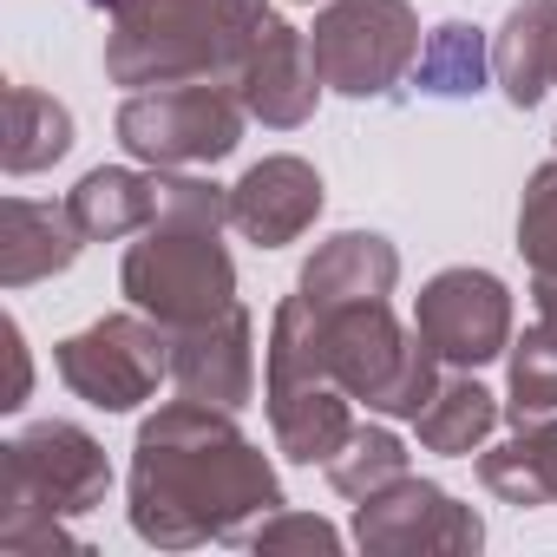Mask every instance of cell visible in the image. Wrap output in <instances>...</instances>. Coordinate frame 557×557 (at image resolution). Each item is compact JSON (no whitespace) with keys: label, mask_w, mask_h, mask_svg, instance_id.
Here are the masks:
<instances>
[{"label":"cell","mask_w":557,"mask_h":557,"mask_svg":"<svg viewBox=\"0 0 557 557\" xmlns=\"http://www.w3.org/2000/svg\"><path fill=\"white\" fill-rule=\"evenodd\" d=\"M125 511L132 531L158 550L249 544L269 511H283V479L230 407L184 394L138 426Z\"/></svg>","instance_id":"cell-1"},{"label":"cell","mask_w":557,"mask_h":557,"mask_svg":"<svg viewBox=\"0 0 557 557\" xmlns=\"http://www.w3.org/2000/svg\"><path fill=\"white\" fill-rule=\"evenodd\" d=\"M440 368L446 361L420 342V329H400L387 302L315 309L309 296H283V309L269 322V348H262V394L335 381L368 413L413 420L446 381Z\"/></svg>","instance_id":"cell-2"},{"label":"cell","mask_w":557,"mask_h":557,"mask_svg":"<svg viewBox=\"0 0 557 557\" xmlns=\"http://www.w3.org/2000/svg\"><path fill=\"white\" fill-rule=\"evenodd\" d=\"M223 223H230V184L164 171L158 223L138 230V243L119 262L125 302L164 322L171 335L223 315L236 302V262L223 249Z\"/></svg>","instance_id":"cell-3"},{"label":"cell","mask_w":557,"mask_h":557,"mask_svg":"<svg viewBox=\"0 0 557 557\" xmlns=\"http://www.w3.org/2000/svg\"><path fill=\"white\" fill-rule=\"evenodd\" d=\"M106 14V79L132 92L190 79L236 86L243 60L275 27L269 0H112Z\"/></svg>","instance_id":"cell-4"},{"label":"cell","mask_w":557,"mask_h":557,"mask_svg":"<svg viewBox=\"0 0 557 557\" xmlns=\"http://www.w3.org/2000/svg\"><path fill=\"white\" fill-rule=\"evenodd\" d=\"M112 492L106 446L73 420H34L0 446V550L8 557H53L79 550L66 518L99 511Z\"/></svg>","instance_id":"cell-5"},{"label":"cell","mask_w":557,"mask_h":557,"mask_svg":"<svg viewBox=\"0 0 557 557\" xmlns=\"http://www.w3.org/2000/svg\"><path fill=\"white\" fill-rule=\"evenodd\" d=\"M243 99L223 79H190V86H145L119 106L112 132L138 164L158 171H197L223 164L243 145Z\"/></svg>","instance_id":"cell-6"},{"label":"cell","mask_w":557,"mask_h":557,"mask_svg":"<svg viewBox=\"0 0 557 557\" xmlns=\"http://www.w3.org/2000/svg\"><path fill=\"white\" fill-rule=\"evenodd\" d=\"M315 73L342 99H387L420 60V14L407 0H329L309 27Z\"/></svg>","instance_id":"cell-7"},{"label":"cell","mask_w":557,"mask_h":557,"mask_svg":"<svg viewBox=\"0 0 557 557\" xmlns=\"http://www.w3.org/2000/svg\"><path fill=\"white\" fill-rule=\"evenodd\" d=\"M53 368H60V381L86 407L132 413V407H145L171 381V329L151 322L145 309L99 315L92 329H79V335H66L53 348Z\"/></svg>","instance_id":"cell-8"},{"label":"cell","mask_w":557,"mask_h":557,"mask_svg":"<svg viewBox=\"0 0 557 557\" xmlns=\"http://www.w3.org/2000/svg\"><path fill=\"white\" fill-rule=\"evenodd\" d=\"M413 329L446 368L479 374L511 348V289L492 269H472V262L440 269L413 302Z\"/></svg>","instance_id":"cell-9"},{"label":"cell","mask_w":557,"mask_h":557,"mask_svg":"<svg viewBox=\"0 0 557 557\" xmlns=\"http://www.w3.org/2000/svg\"><path fill=\"white\" fill-rule=\"evenodd\" d=\"M355 544H361L368 557H420V550H453V557H466V550L485 544V524H479V511L459 505L446 485L407 472V479H394V485H381L374 498L355 505Z\"/></svg>","instance_id":"cell-10"},{"label":"cell","mask_w":557,"mask_h":557,"mask_svg":"<svg viewBox=\"0 0 557 557\" xmlns=\"http://www.w3.org/2000/svg\"><path fill=\"white\" fill-rule=\"evenodd\" d=\"M322 203H329L322 171L296 151H275L230 184V230L256 249H283L322 216Z\"/></svg>","instance_id":"cell-11"},{"label":"cell","mask_w":557,"mask_h":557,"mask_svg":"<svg viewBox=\"0 0 557 557\" xmlns=\"http://www.w3.org/2000/svg\"><path fill=\"white\" fill-rule=\"evenodd\" d=\"M171 381L190 400L243 413L256 400V322H249V309L230 302L223 315H210L197 329H177L171 335Z\"/></svg>","instance_id":"cell-12"},{"label":"cell","mask_w":557,"mask_h":557,"mask_svg":"<svg viewBox=\"0 0 557 557\" xmlns=\"http://www.w3.org/2000/svg\"><path fill=\"white\" fill-rule=\"evenodd\" d=\"M236 99H243V112H249L256 125H269V132L309 125L315 106H322V73H315L309 34L275 14V27L256 40V53H249L243 73H236Z\"/></svg>","instance_id":"cell-13"},{"label":"cell","mask_w":557,"mask_h":557,"mask_svg":"<svg viewBox=\"0 0 557 557\" xmlns=\"http://www.w3.org/2000/svg\"><path fill=\"white\" fill-rule=\"evenodd\" d=\"M394 283H400V249L381 230H335L302 262L296 296H309L315 309H342V302H387Z\"/></svg>","instance_id":"cell-14"},{"label":"cell","mask_w":557,"mask_h":557,"mask_svg":"<svg viewBox=\"0 0 557 557\" xmlns=\"http://www.w3.org/2000/svg\"><path fill=\"white\" fill-rule=\"evenodd\" d=\"M158 197H164V171L145 164H99L86 171L73 190H66V216L79 223L86 243H119V236H138L158 223Z\"/></svg>","instance_id":"cell-15"},{"label":"cell","mask_w":557,"mask_h":557,"mask_svg":"<svg viewBox=\"0 0 557 557\" xmlns=\"http://www.w3.org/2000/svg\"><path fill=\"white\" fill-rule=\"evenodd\" d=\"M269 400V433H275V453L289 466H329L348 433H355V400L335 387V381H302V387H275L262 394Z\"/></svg>","instance_id":"cell-16"},{"label":"cell","mask_w":557,"mask_h":557,"mask_svg":"<svg viewBox=\"0 0 557 557\" xmlns=\"http://www.w3.org/2000/svg\"><path fill=\"white\" fill-rule=\"evenodd\" d=\"M492 79L518 112H531L557 86V0H518V8L498 21Z\"/></svg>","instance_id":"cell-17"},{"label":"cell","mask_w":557,"mask_h":557,"mask_svg":"<svg viewBox=\"0 0 557 557\" xmlns=\"http://www.w3.org/2000/svg\"><path fill=\"white\" fill-rule=\"evenodd\" d=\"M86 249L79 223L66 216V203H34V197H8V243H0V289H34L47 275L73 269Z\"/></svg>","instance_id":"cell-18"},{"label":"cell","mask_w":557,"mask_h":557,"mask_svg":"<svg viewBox=\"0 0 557 557\" xmlns=\"http://www.w3.org/2000/svg\"><path fill=\"white\" fill-rule=\"evenodd\" d=\"M505 420V400L492 394V387H479L466 368H453L440 387H433V400L413 413V433H420V446L426 453H446V459H472L485 440H492V426Z\"/></svg>","instance_id":"cell-19"},{"label":"cell","mask_w":557,"mask_h":557,"mask_svg":"<svg viewBox=\"0 0 557 557\" xmlns=\"http://www.w3.org/2000/svg\"><path fill=\"white\" fill-rule=\"evenodd\" d=\"M479 485L505 505H557V420H524L505 446H479Z\"/></svg>","instance_id":"cell-20"},{"label":"cell","mask_w":557,"mask_h":557,"mask_svg":"<svg viewBox=\"0 0 557 557\" xmlns=\"http://www.w3.org/2000/svg\"><path fill=\"white\" fill-rule=\"evenodd\" d=\"M66 151H73V112L40 86H8V145H0L8 177L53 171Z\"/></svg>","instance_id":"cell-21"},{"label":"cell","mask_w":557,"mask_h":557,"mask_svg":"<svg viewBox=\"0 0 557 557\" xmlns=\"http://www.w3.org/2000/svg\"><path fill=\"white\" fill-rule=\"evenodd\" d=\"M492 79V40L466 21H440L426 40H420V60H413V86L426 99H472L479 86Z\"/></svg>","instance_id":"cell-22"},{"label":"cell","mask_w":557,"mask_h":557,"mask_svg":"<svg viewBox=\"0 0 557 557\" xmlns=\"http://www.w3.org/2000/svg\"><path fill=\"white\" fill-rule=\"evenodd\" d=\"M505 420H557V329L531 322L505 348Z\"/></svg>","instance_id":"cell-23"},{"label":"cell","mask_w":557,"mask_h":557,"mask_svg":"<svg viewBox=\"0 0 557 557\" xmlns=\"http://www.w3.org/2000/svg\"><path fill=\"white\" fill-rule=\"evenodd\" d=\"M394 479H407V446H400V433H387V426H355L348 433V446L329 459V485L342 492V498H374L381 485H394Z\"/></svg>","instance_id":"cell-24"},{"label":"cell","mask_w":557,"mask_h":557,"mask_svg":"<svg viewBox=\"0 0 557 557\" xmlns=\"http://www.w3.org/2000/svg\"><path fill=\"white\" fill-rule=\"evenodd\" d=\"M518 256L531 275H557V158L531 171L524 203H518Z\"/></svg>","instance_id":"cell-25"},{"label":"cell","mask_w":557,"mask_h":557,"mask_svg":"<svg viewBox=\"0 0 557 557\" xmlns=\"http://www.w3.org/2000/svg\"><path fill=\"white\" fill-rule=\"evenodd\" d=\"M249 550H315V557H335L342 531L329 518H315V511H269L249 531Z\"/></svg>","instance_id":"cell-26"},{"label":"cell","mask_w":557,"mask_h":557,"mask_svg":"<svg viewBox=\"0 0 557 557\" xmlns=\"http://www.w3.org/2000/svg\"><path fill=\"white\" fill-rule=\"evenodd\" d=\"M0 342H8V361H14V387H8V400H0V407L21 413V407H27V394H34V355H27V335H21V322H14V315L0 322Z\"/></svg>","instance_id":"cell-27"},{"label":"cell","mask_w":557,"mask_h":557,"mask_svg":"<svg viewBox=\"0 0 557 557\" xmlns=\"http://www.w3.org/2000/svg\"><path fill=\"white\" fill-rule=\"evenodd\" d=\"M531 302H537V322L557 329V275H531Z\"/></svg>","instance_id":"cell-28"},{"label":"cell","mask_w":557,"mask_h":557,"mask_svg":"<svg viewBox=\"0 0 557 557\" xmlns=\"http://www.w3.org/2000/svg\"><path fill=\"white\" fill-rule=\"evenodd\" d=\"M289 8H315V0H289Z\"/></svg>","instance_id":"cell-29"},{"label":"cell","mask_w":557,"mask_h":557,"mask_svg":"<svg viewBox=\"0 0 557 557\" xmlns=\"http://www.w3.org/2000/svg\"><path fill=\"white\" fill-rule=\"evenodd\" d=\"M92 8H112V0H92Z\"/></svg>","instance_id":"cell-30"}]
</instances>
